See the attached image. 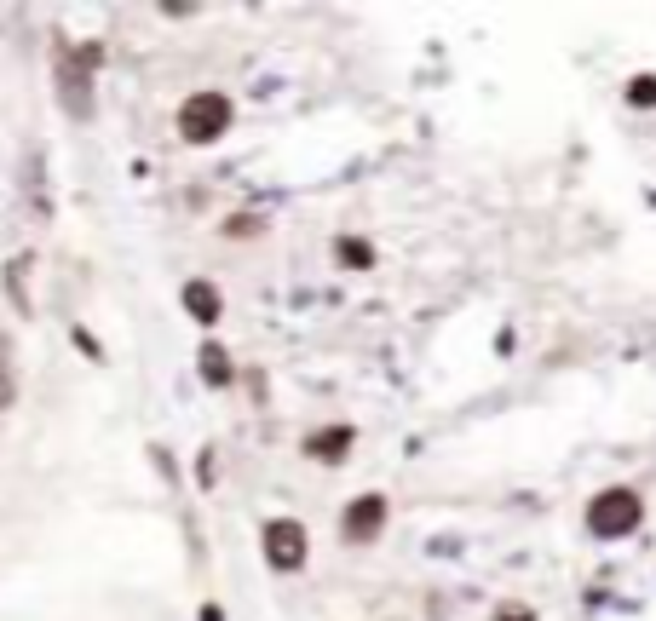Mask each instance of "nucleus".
I'll list each match as a JSON object with an SVG mask.
<instances>
[{
	"instance_id": "nucleus-10",
	"label": "nucleus",
	"mask_w": 656,
	"mask_h": 621,
	"mask_svg": "<svg viewBox=\"0 0 656 621\" xmlns=\"http://www.w3.org/2000/svg\"><path fill=\"white\" fill-rule=\"evenodd\" d=\"M628 104H656V75H639V81H628Z\"/></svg>"
},
{
	"instance_id": "nucleus-2",
	"label": "nucleus",
	"mask_w": 656,
	"mask_h": 621,
	"mask_svg": "<svg viewBox=\"0 0 656 621\" xmlns=\"http://www.w3.org/2000/svg\"><path fill=\"white\" fill-rule=\"evenodd\" d=\"M639 518H645V501H639L633 489H599V495L587 501V529H593L599 541H622V535H633Z\"/></svg>"
},
{
	"instance_id": "nucleus-5",
	"label": "nucleus",
	"mask_w": 656,
	"mask_h": 621,
	"mask_svg": "<svg viewBox=\"0 0 656 621\" xmlns=\"http://www.w3.org/2000/svg\"><path fill=\"white\" fill-rule=\"evenodd\" d=\"M386 512H392V506H386V495H357V501L346 506V518H340V535L363 547V541H375L380 529H386Z\"/></svg>"
},
{
	"instance_id": "nucleus-7",
	"label": "nucleus",
	"mask_w": 656,
	"mask_h": 621,
	"mask_svg": "<svg viewBox=\"0 0 656 621\" xmlns=\"http://www.w3.org/2000/svg\"><path fill=\"white\" fill-rule=\"evenodd\" d=\"M185 311L196 322H219V311H225V305H219V288H213V282H185Z\"/></svg>"
},
{
	"instance_id": "nucleus-13",
	"label": "nucleus",
	"mask_w": 656,
	"mask_h": 621,
	"mask_svg": "<svg viewBox=\"0 0 656 621\" xmlns=\"http://www.w3.org/2000/svg\"><path fill=\"white\" fill-rule=\"evenodd\" d=\"M202 621H225V610H219V604H202Z\"/></svg>"
},
{
	"instance_id": "nucleus-3",
	"label": "nucleus",
	"mask_w": 656,
	"mask_h": 621,
	"mask_svg": "<svg viewBox=\"0 0 656 621\" xmlns=\"http://www.w3.org/2000/svg\"><path fill=\"white\" fill-rule=\"evenodd\" d=\"M225 127H231V98L225 92H190L185 104H179L185 144H213V138H225Z\"/></svg>"
},
{
	"instance_id": "nucleus-11",
	"label": "nucleus",
	"mask_w": 656,
	"mask_h": 621,
	"mask_svg": "<svg viewBox=\"0 0 656 621\" xmlns=\"http://www.w3.org/2000/svg\"><path fill=\"white\" fill-rule=\"evenodd\" d=\"M12 403V345L0 340V409Z\"/></svg>"
},
{
	"instance_id": "nucleus-6",
	"label": "nucleus",
	"mask_w": 656,
	"mask_h": 621,
	"mask_svg": "<svg viewBox=\"0 0 656 621\" xmlns=\"http://www.w3.org/2000/svg\"><path fill=\"white\" fill-rule=\"evenodd\" d=\"M352 426H323V432H311L305 437V455L311 460H328V466H334V460H346L352 455Z\"/></svg>"
},
{
	"instance_id": "nucleus-4",
	"label": "nucleus",
	"mask_w": 656,
	"mask_h": 621,
	"mask_svg": "<svg viewBox=\"0 0 656 621\" xmlns=\"http://www.w3.org/2000/svg\"><path fill=\"white\" fill-rule=\"evenodd\" d=\"M259 547H265V564L271 570H300L305 564V524L300 518H271V524L259 529Z\"/></svg>"
},
{
	"instance_id": "nucleus-9",
	"label": "nucleus",
	"mask_w": 656,
	"mask_h": 621,
	"mask_svg": "<svg viewBox=\"0 0 656 621\" xmlns=\"http://www.w3.org/2000/svg\"><path fill=\"white\" fill-rule=\"evenodd\" d=\"M340 259H346L352 271H369V265H375V248H369L363 236H340Z\"/></svg>"
},
{
	"instance_id": "nucleus-1",
	"label": "nucleus",
	"mask_w": 656,
	"mask_h": 621,
	"mask_svg": "<svg viewBox=\"0 0 656 621\" xmlns=\"http://www.w3.org/2000/svg\"><path fill=\"white\" fill-rule=\"evenodd\" d=\"M104 64L98 46H58V98L75 121L93 115V69Z\"/></svg>"
},
{
	"instance_id": "nucleus-12",
	"label": "nucleus",
	"mask_w": 656,
	"mask_h": 621,
	"mask_svg": "<svg viewBox=\"0 0 656 621\" xmlns=\"http://www.w3.org/2000/svg\"><path fill=\"white\" fill-rule=\"evenodd\" d=\"M495 621H536V610H530V604H501Z\"/></svg>"
},
{
	"instance_id": "nucleus-8",
	"label": "nucleus",
	"mask_w": 656,
	"mask_h": 621,
	"mask_svg": "<svg viewBox=\"0 0 656 621\" xmlns=\"http://www.w3.org/2000/svg\"><path fill=\"white\" fill-rule=\"evenodd\" d=\"M231 351H225V345H202V380H208V386H231Z\"/></svg>"
}]
</instances>
